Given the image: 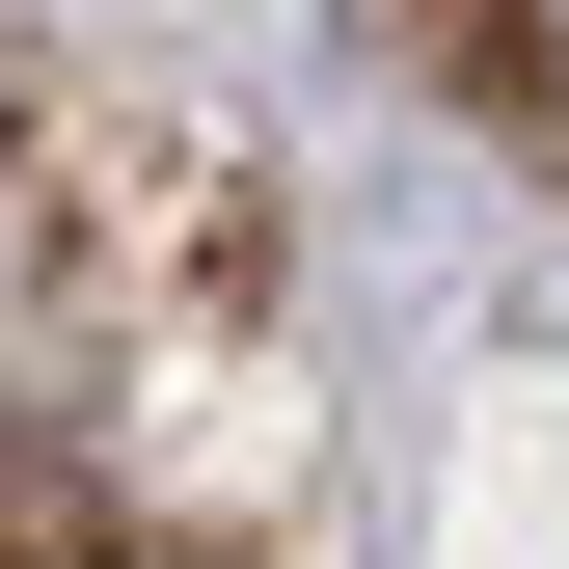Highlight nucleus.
<instances>
[{"mask_svg": "<svg viewBox=\"0 0 569 569\" xmlns=\"http://www.w3.org/2000/svg\"><path fill=\"white\" fill-rule=\"evenodd\" d=\"M407 28H435V82H488V109L569 163V0H407Z\"/></svg>", "mask_w": 569, "mask_h": 569, "instance_id": "obj_1", "label": "nucleus"}, {"mask_svg": "<svg viewBox=\"0 0 569 569\" xmlns=\"http://www.w3.org/2000/svg\"><path fill=\"white\" fill-rule=\"evenodd\" d=\"M0 569H82V461H54L28 380H0Z\"/></svg>", "mask_w": 569, "mask_h": 569, "instance_id": "obj_2", "label": "nucleus"}]
</instances>
